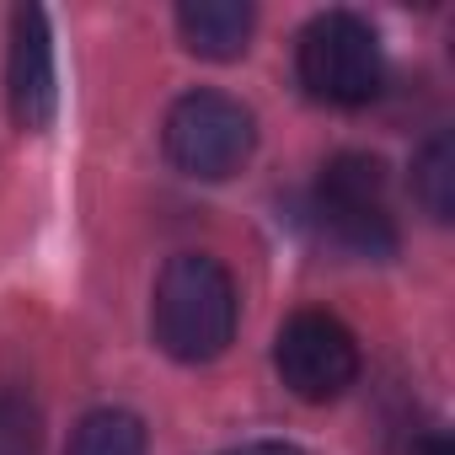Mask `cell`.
Instances as JSON below:
<instances>
[{
	"mask_svg": "<svg viewBox=\"0 0 455 455\" xmlns=\"http://www.w3.org/2000/svg\"><path fill=\"white\" fill-rule=\"evenodd\" d=\"M6 97H12V118L38 134L54 118L60 102V70H54V38H49V17L38 6H22L12 17V54H6Z\"/></svg>",
	"mask_w": 455,
	"mask_h": 455,
	"instance_id": "cell-6",
	"label": "cell"
},
{
	"mask_svg": "<svg viewBox=\"0 0 455 455\" xmlns=\"http://www.w3.org/2000/svg\"><path fill=\"white\" fill-rule=\"evenodd\" d=\"M65 455H150V434L124 407H97L76 423Z\"/></svg>",
	"mask_w": 455,
	"mask_h": 455,
	"instance_id": "cell-8",
	"label": "cell"
},
{
	"mask_svg": "<svg viewBox=\"0 0 455 455\" xmlns=\"http://www.w3.org/2000/svg\"><path fill=\"white\" fill-rule=\"evenodd\" d=\"M0 455H44V412L28 391H0Z\"/></svg>",
	"mask_w": 455,
	"mask_h": 455,
	"instance_id": "cell-10",
	"label": "cell"
},
{
	"mask_svg": "<svg viewBox=\"0 0 455 455\" xmlns=\"http://www.w3.org/2000/svg\"><path fill=\"white\" fill-rule=\"evenodd\" d=\"M252 22H258L252 6H236V0H188V6H177V33L198 60H242Z\"/></svg>",
	"mask_w": 455,
	"mask_h": 455,
	"instance_id": "cell-7",
	"label": "cell"
},
{
	"mask_svg": "<svg viewBox=\"0 0 455 455\" xmlns=\"http://www.w3.org/2000/svg\"><path fill=\"white\" fill-rule=\"evenodd\" d=\"M220 455H306V450L284 444V439H258V444H236V450H220Z\"/></svg>",
	"mask_w": 455,
	"mask_h": 455,
	"instance_id": "cell-11",
	"label": "cell"
},
{
	"mask_svg": "<svg viewBox=\"0 0 455 455\" xmlns=\"http://www.w3.org/2000/svg\"><path fill=\"white\" fill-rule=\"evenodd\" d=\"M274 370L300 402H338L359 380V343L332 311H295L274 338Z\"/></svg>",
	"mask_w": 455,
	"mask_h": 455,
	"instance_id": "cell-5",
	"label": "cell"
},
{
	"mask_svg": "<svg viewBox=\"0 0 455 455\" xmlns=\"http://www.w3.org/2000/svg\"><path fill=\"white\" fill-rule=\"evenodd\" d=\"M295 70H300V86L316 102H327V108H359V102H370L380 92L386 54H380V38H375V28L364 17H354V12H322L300 33Z\"/></svg>",
	"mask_w": 455,
	"mask_h": 455,
	"instance_id": "cell-3",
	"label": "cell"
},
{
	"mask_svg": "<svg viewBox=\"0 0 455 455\" xmlns=\"http://www.w3.org/2000/svg\"><path fill=\"white\" fill-rule=\"evenodd\" d=\"M412 198H418L423 214L439 220V225L455 214V145H450L444 129L428 134L423 150L412 156Z\"/></svg>",
	"mask_w": 455,
	"mask_h": 455,
	"instance_id": "cell-9",
	"label": "cell"
},
{
	"mask_svg": "<svg viewBox=\"0 0 455 455\" xmlns=\"http://www.w3.org/2000/svg\"><path fill=\"white\" fill-rule=\"evenodd\" d=\"M161 140H166V156L182 177L225 182L231 172L247 166V156L258 145V124L225 92H188V97L172 102Z\"/></svg>",
	"mask_w": 455,
	"mask_h": 455,
	"instance_id": "cell-4",
	"label": "cell"
},
{
	"mask_svg": "<svg viewBox=\"0 0 455 455\" xmlns=\"http://www.w3.org/2000/svg\"><path fill=\"white\" fill-rule=\"evenodd\" d=\"M407 455H450V439H444L439 428H428V434H423V439H418Z\"/></svg>",
	"mask_w": 455,
	"mask_h": 455,
	"instance_id": "cell-12",
	"label": "cell"
},
{
	"mask_svg": "<svg viewBox=\"0 0 455 455\" xmlns=\"http://www.w3.org/2000/svg\"><path fill=\"white\" fill-rule=\"evenodd\" d=\"M316 220L332 247L348 258H391L396 252V220L386 198V166L380 156L343 150L316 177Z\"/></svg>",
	"mask_w": 455,
	"mask_h": 455,
	"instance_id": "cell-2",
	"label": "cell"
},
{
	"mask_svg": "<svg viewBox=\"0 0 455 455\" xmlns=\"http://www.w3.org/2000/svg\"><path fill=\"white\" fill-rule=\"evenodd\" d=\"M236 284L214 258L204 252H177L161 279H156V300H150V327L156 343L177 359V364H209L231 348L236 338Z\"/></svg>",
	"mask_w": 455,
	"mask_h": 455,
	"instance_id": "cell-1",
	"label": "cell"
}]
</instances>
